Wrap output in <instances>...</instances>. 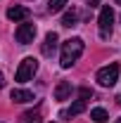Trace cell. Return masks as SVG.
I'll return each mask as SVG.
<instances>
[{
  "label": "cell",
  "mask_w": 121,
  "mask_h": 123,
  "mask_svg": "<svg viewBox=\"0 0 121 123\" xmlns=\"http://www.w3.org/2000/svg\"><path fill=\"white\" fill-rule=\"evenodd\" d=\"M90 118H93L95 123H105L107 118H109V114H107V111H105L102 107H95V109L90 111Z\"/></svg>",
  "instance_id": "obj_11"
},
{
  "label": "cell",
  "mask_w": 121,
  "mask_h": 123,
  "mask_svg": "<svg viewBox=\"0 0 121 123\" xmlns=\"http://www.w3.org/2000/svg\"><path fill=\"white\" fill-rule=\"evenodd\" d=\"M57 40H60V38H57V33H52V31H50V33L45 36V43H43V47H40V52H43L45 57H52V55H55V50H57Z\"/></svg>",
  "instance_id": "obj_7"
},
{
  "label": "cell",
  "mask_w": 121,
  "mask_h": 123,
  "mask_svg": "<svg viewBox=\"0 0 121 123\" xmlns=\"http://www.w3.org/2000/svg\"><path fill=\"white\" fill-rule=\"evenodd\" d=\"M71 97V83L69 80H60L57 88H55V99L57 102H67Z\"/></svg>",
  "instance_id": "obj_8"
},
{
  "label": "cell",
  "mask_w": 121,
  "mask_h": 123,
  "mask_svg": "<svg viewBox=\"0 0 121 123\" xmlns=\"http://www.w3.org/2000/svg\"><path fill=\"white\" fill-rule=\"evenodd\" d=\"M86 2H88L90 7H97V5H100V0H86Z\"/></svg>",
  "instance_id": "obj_16"
},
{
  "label": "cell",
  "mask_w": 121,
  "mask_h": 123,
  "mask_svg": "<svg viewBox=\"0 0 121 123\" xmlns=\"http://www.w3.org/2000/svg\"><path fill=\"white\" fill-rule=\"evenodd\" d=\"M76 19H78V12H76L74 7L69 10V12H64V17H62V26H74Z\"/></svg>",
  "instance_id": "obj_12"
},
{
  "label": "cell",
  "mask_w": 121,
  "mask_h": 123,
  "mask_svg": "<svg viewBox=\"0 0 121 123\" xmlns=\"http://www.w3.org/2000/svg\"><path fill=\"white\" fill-rule=\"evenodd\" d=\"M114 123H121V118H116V121H114Z\"/></svg>",
  "instance_id": "obj_18"
},
{
  "label": "cell",
  "mask_w": 121,
  "mask_h": 123,
  "mask_svg": "<svg viewBox=\"0 0 121 123\" xmlns=\"http://www.w3.org/2000/svg\"><path fill=\"white\" fill-rule=\"evenodd\" d=\"M83 111H86V99H76L67 111H62V118H71V116H78V114H83Z\"/></svg>",
  "instance_id": "obj_10"
},
{
  "label": "cell",
  "mask_w": 121,
  "mask_h": 123,
  "mask_svg": "<svg viewBox=\"0 0 121 123\" xmlns=\"http://www.w3.org/2000/svg\"><path fill=\"white\" fill-rule=\"evenodd\" d=\"M88 97H93V90H88V88H81V99H88Z\"/></svg>",
  "instance_id": "obj_15"
},
{
  "label": "cell",
  "mask_w": 121,
  "mask_h": 123,
  "mask_svg": "<svg viewBox=\"0 0 121 123\" xmlns=\"http://www.w3.org/2000/svg\"><path fill=\"white\" fill-rule=\"evenodd\" d=\"M14 36H17V43H21V45L33 43V38H36V24H29V21L19 24L17 31H14Z\"/></svg>",
  "instance_id": "obj_5"
},
{
  "label": "cell",
  "mask_w": 121,
  "mask_h": 123,
  "mask_svg": "<svg viewBox=\"0 0 121 123\" xmlns=\"http://www.w3.org/2000/svg\"><path fill=\"white\" fill-rule=\"evenodd\" d=\"M2 85H5V78H2V74H0V90H2Z\"/></svg>",
  "instance_id": "obj_17"
},
{
  "label": "cell",
  "mask_w": 121,
  "mask_h": 123,
  "mask_svg": "<svg viewBox=\"0 0 121 123\" xmlns=\"http://www.w3.org/2000/svg\"><path fill=\"white\" fill-rule=\"evenodd\" d=\"M10 99H12V102H17V104H26V102H31V99H33V92L21 90V88H14V90H12V95H10Z\"/></svg>",
  "instance_id": "obj_9"
},
{
  "label": "cell",
  "mask_w": 121,
  "mask_h": 123,
  "mask_svg": "<svg viewBox=\"0 0 121 123\" xmlns=\"http://www.w3.org/2000/svg\"><path fill=\"white\" fill-rule=\"evenodd\" d=\"M119 78V64H109V66H102L97 71V83L102 88H112Z\"/></svg>",
  "instance_id": "obj_4"
},
{
  "label": "cell",
  "mask_w": 121,
  "mask_h": 123,
  "mask_svg": "<svg viewBox=\"0 0 121 123\" xmlns=\"http://www.w3.org/2000/svg\"><path fill=\"white\" fill-rule=\"evenodd\" d=\"M116 5H121V0H116Z\"/></svg>",
  "instance_id": "obj_19"
},
{
  "label": "cell",
  "mask_w": 121,
  "mask_h": 123,
  "mask_svg": "<svg viewBox=\"0 0 121 123\" xmlns=\"http://www.w3.org/2000/svg\"><path fill=\"white\" fill-rule=\"evenodd\" d=\"M67 2H69V0H47V12H52V14H55V12H60Z\"/></svg>",
  "instance_id": "obj_13"
},
{
  "label": "cell",
  "mask_w": 121,
  "mask_h": 123,
  "mask_svg": "<svg viewBox=\"0 0 121 123\" xmlns=\"http://www.w3.org/2000/svg\"><path fill=\"white\" fill-rule=\"evenodd\" d=\"M29 14H31L29 7H21V5H14V7L7 10V19H10V21H26Z\"/></svg>",
  "instance_id": "obj_6"
},
{
  "label": "cell",
  "mask_w": 121,
  "mask_h": 123,
  "mask_svg": "<svg viewBox=\"0 0 121 123\" xmlns=\"http://www.w3.org/2000/svg\"><path fill=\"white\" fill-rule=\"evenodd\" d=\"M97 24H100V38H109V36H112V24H114V10H112L109 5H105V7L100 10Z\"/></svg>",
  "instance_id": "obj_3"
},
{
  "label": "cell",
  "mask_w": 121,
  "mask_h": 123,
  "mask_svg": "<svg viewBox=\"0 0 121 123\" xmlns=\"http://www.w3.org/2000/svg\"><path fill=\"white\" fill-rule=\"evenodd\" d=\"M83 47L86 43L81 40V38H69L64 45H62V55H60V64L64 69H69V66H74L76 59L83 55Z\"/></svg>",
  "instance_id": "obj_1"
},
{
  "label": "cell",
  "mask_w": 121,
  "mask_h": 123,
  "mask_svg": "<svg viewBox=\"0 0 121 123\" xmlns=\"http://www.w3.org/2000/svg\"><path fill=\"white\" fill-rule=\"evenodd\" d=\"M36 71H38V62L33 57H24L19 69H17V74H14V80L17 83H29L31 78L36 76Z\"/></svg>",
  "instance_id": "obj_2"
},
{
  "label": "cell",
  "mask_w": 121,
  "mask_h": 123,
  "mask_svg": "<svg viewBox=\"0 0 121 123\" xmlns=\"http://www.w3.org/2000/svg\"><path fill=\"white\" fill-rule=\"evenodd\" d=\"M38 121V111H26L21 114V123H36Z\"/></svg>",
  "instance_id": "obj_14"
}]
</instances>
